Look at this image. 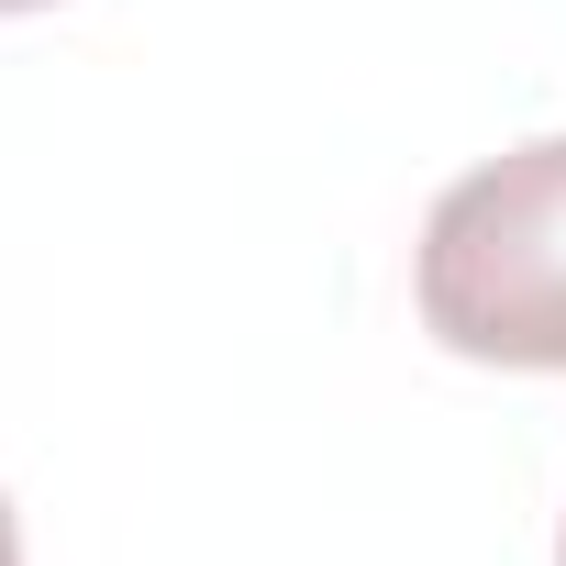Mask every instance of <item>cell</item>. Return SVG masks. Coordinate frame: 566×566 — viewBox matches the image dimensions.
Masks as SVG:
<instances>
[{
	"mask_svg": "<svg viewBox=\"0 0 566 566\" xmlns=\"http://www.w3.org/2000/svg\"><path fill=\"white\" fill-rule=\"evenodd\" d=\"M411 301L444 356L566 378V134L511 145L433 200Z\"/></svg>",
	"mask_w": 566,
	"mask_h": 566,
	"instance_id": "cell-1",
	"label": "cell"
},
{
	"mask_svg": "<svg viewBox=\"0 0 566 566\" xmlns=\"http://www.w3.org/2000/svg\"><path fill=\"white\" fill-rule=\"evenodd\" d=\"M0 566H23V522H12V500H0Z\"/></svg>",
	"mask_w": 566,
	"mask_h": 566,
	"instance_id": "cell-2",
	"label": "cell"
},
{
	"mask_svg": "<svg viewBox=\"0 0 566 566\" xmlns=\"http://www.w3.org/2000/svg\"><path fill=\"white\" fill-rule=\"evenodd\" d=\"M0 12H45V0H0Z\"/></svg>",
	"mask_w": 566,
	"mask_h": 566,
	"instance_id": "cell-3",
	"label": "cell"
},
{
	"mask_svg": "<svg viewBox=\"0 0 566 566\" xmlns=\"http://www.w3.org/2000/svg\"><path fill=\"white\" fill-rule=\"evenodd\" d=\"M555 566H566V544H555Z\"/></svg>",
	"mask_w": 566,
	"mask_h": 566,
	"instance_id": "cell-4",
	"label": "cell"
}]
</instances>
